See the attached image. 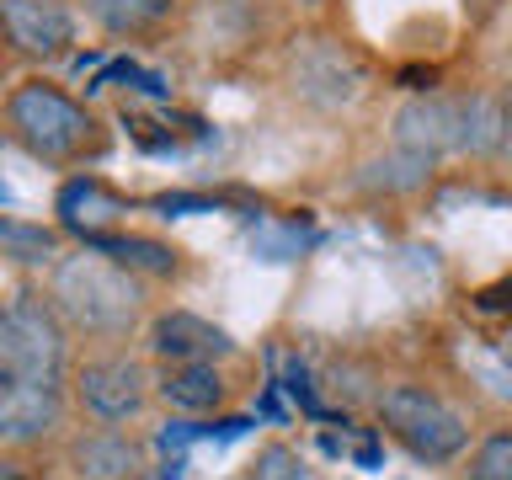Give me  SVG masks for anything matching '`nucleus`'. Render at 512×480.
Returning <instances> with one entry per match:
<instances>
[{
  "instance_id": "10",
  "label": "nucleus",
  "mask_w": 512,
  "mask_h": 480,
  "mask_svg": "<svg viewBox=\"0 0 512 480\" xmlns=\"http://www.w3.org/2000/svg\"><path fill=\"white\" fill-rule=\"evenodd\" d=\"M160 395L182 411H214L224 400V379L214 363H166L160 374Z\"/></svg>"
},
{
  "instance_id": "15",
  "label": "nucleus",
  "mask_w": 512,
  "mask_h": 480,
  "mask_svg": "<svg viewBox=\"0 0 512 480\" xmlns=\"http://www.w3.org/2000/svg\"><path fill=\"white\" fill-rule=\"evenodd\" d=\"M0 251L16 256V262H43V256L54 251V235H48V230H32V224L0 219Z\"/></svg>"
},
{
  "instance_id": "8",
  "label": "nucleus",
  "mask_w": 512,
  "mask_h": 480,
  "mask_svg": "<svg viewBox=\"0 0 512 480\" xmlns=\"http://www.w3.org/2000/svg\"><path fill=\"white\" fill-rule=\"evenodd\" d=\"M0 27L32 59H54L75 38V22L64 11V0H0Z\"/></svg>"
},
{
  "instance_id": "14",
  "label": "nucleus",
  "mask_w": 512,
  "mask_h": 480,
  "mask_svg": "<svg viewBox=\"0 0 512 480\" xmlns=\"http://www.w3.org/2000/svg\"><path fill=\"white\" fill-rule=\"evenodd\" d=\"M80 470L86 475H128L134 470V448L118 438H91V443H80Z\"/></svg>"
},
{
  "instance_id": "13",
  "label": "nucleus",
  "mask_w": 512,
  "mask_h": 480,
  "mask_svg": "<svg viewBox=\"0 0 512 480\" xmlns=\"http://www.w3.org/2000/svg\"><path fill=\"white\" fill-rule=\"evenodd\" d=\"M80 208H91V214L80 219V230H91V235H96V224H107V219H118V214H123V203H118V198H107L102 182H70V187H64L59 214H64V219H75Z\"/></svg>"
},
{
  "instance_id": "7",
  "label": "nucleus",
  "mask_w": 512,
  "mask_h": 480,
  "mask_svg": "<svg viewBox=\"0 0 512 480\" xmlns=\"http://www.w3.org/2000/svg\"><path fill=\"white\" fill-rule=\"evenodd\" d=\"M395 144L411 155H443V150H459L464 144V96H416V102L395 118Z\"/></svg>"
},
{
  "instance_id": "2",
  "label": "nucleus",
  "mask_w": 512,
  "mask_h": 480,
  "mask_svg": "<svg viewBox=\"0 0 512 480\" xmlns=\"http://www.w3.org/2000/svg\"><path fill=\"white\" fill-rule=\"evenodd\" d=\"M64 326L54 315V304L43 299H11L0 310V379H38V384H64Z\"/></svg>"
},
{
  "instance_id": "18",
  "label": "nucleus",
  "mask_w": 512,
  "mask_h": 480,
  "mask_svg": "<svg viewBox=\"0 0 512 480\" xmlns=\"http://www.w3.org/2000/svg\"><path fill=\"white\" fill-rule=\"evenodd\" d=\"M0 480H22V475H16V470H11V464H0Z\"/></svg>"
},
{
  "instance_id": "6",
  "label": "nucleus",
  "mask_w": 512,
  "mask_h": 480,
  "mask_svg": "<svg viewBox=\"0 0 512 480\" xmlns=\"http://www.w3.org/2000/svg\"><path fill=\"white\" fill-rule=\"evenodd\" d=\"M64 416L59 384L0 379V443H43Z\"/></svg>"
},
{
  "instance_id": "12",
  "label": "nucleus",
  "mask_w": 512,
  "mask_h": 480,
  "mask_svg": "<svg viewBox=\"0 0 512 480\" xmlns=\"http://www.w3.org/2000/svg\"><path fill=\"white\" fill-rule=\"evenodd\" d=\"M102 256H118L123 267H144V272H176V251L171 246H155V240H139V235H91Z\"/></svg>"
},
{
  "instance_id": "16",
  "label": "nucleus",
  "mask_w": 512,
  "mask_h": 480,
  "mask_svg": "<svg viewBox=\"0 0 512 480\" xmlns=\"http://www.w3.org/2000/svg\"><path fill=\"white\" fill-rule=\"evenodd\" d=\"M470 480H512V438L496 432V438L480 443V454L470 464Z\"/></svg>"
},
{
  "instance_id": "9",
  "label": "nucleus",
  "mask_w": 512,
  "mask_h": 480,
  "mask_svg": "<svg viewBox=\"0 0 512 480\" xmlns=\"http://www.w3.org/2000/svg\"><path fill=\"white\" fill-rule=\"evenodd\" d=\"M155 352L166 363H214L230 352V336L219 326H208V320L176 310V315H160L155 320Z\"/></svg>"
},
{
  "instance_id": "5",
  "label": "nucleus",
  "mask_w": 512,
  "mask_h": 480,
  "mask_svg": "<svg viewBox=\"0 0 512 480\" xmlns=\"http://www.w3.org/2000/svg\"><path fill=\"white\" fill-rule=\"evenodd\" d=\"M144 395H150V374L134 358H96L80 368V400L96 422H128Z\"/></svg>"
},
{
  "instance_id": "17",
  "label": "nucleus",
  "mask_w": 512,
  "mask_h": 480,
  "mask_svg": "<svg viewBox=\"0 0 512 480\" xmlns=\"http://www.w3.org/2000/svg\"><path fill=\"white\" fill-rule=\"evenodd\" d=\"M294 475H299V459L283 454V448H272V454L262 459V475L256 480H294Z\"/></svg>"
},
{
  "instance_id": "4",
  "label": "nucleus",
  "mask_w": 512,
  "mask_h": 480,
  "mask_svg": "<svg viewBox=\"0 0 512 480\" xmlns=\"http://www.w3.org/2000/svg\"><path fill=\"white\" fill-rule=\"evenodd\" d=\"M6 123H11V134L22 139L32 155H43V160H70V155L86 150V139H91L86 107L70 102V96L54 91V86H22V91H11Z\"/></svg>"
},
{
  "instance_id": "11",
  "label": "nucleus",
  "mask_w": 512,
  "mask_h": 480,
  "mask_svg": "<svg viewBox=\"0 0 512 480\" xmlns=\"http://www.w3.org/2000/svg\"><path fill=\"white\" fill-rule=\"evenodd\" d=\"M176 0H86V11L118 38H134V32H150L171 16Z\"/></svg>"
},
{
  "instance_id": "1",
  "label": "nucleus",
  "mask_w": 512,
  "mask_h": 480,
  "mask_svg": "<svg viewBox=\"0 0 512 480\" xmlns=\"http://www.w3.org/2000/svg\"><path fill=\"white\" fill-rule=\"evenodd\" d=\"M54 315L91 336H118L139 320V283L123 262H112L102 251L64 256L54 267Z\"/></svg>"
},
{
  "instance_id": "19",
  "label": "nucleus",
  "mask_w": 512,
  "mask_h": 480,
  "mask_svg": "<svg viewBox=\"0 0 512 480\" xmlns=\"http://www.w3.org/2000/svg\"><path fill=\"white\" fill-rule=\"evenodd\" d=\"M299 6H320V0H299Z\"/></svg>"
},
{
  "instance_id": "3",
  "label": "nucleus",
  "mask_w": 512,
  "mask_h": 480,
  "mask_svg": "<svg viewBox=\"0 0 512 480\" xmlns=\"http://www.w3.org/2000/svg\"><path fill=\"white\" fill-rule=\"evenodd\" d=\"M379 416H384V427H390V438H400L427 464L454 459L459 448L470 443V427L459 422V411L448 406V400H438L432 390H422V384H395V390H384Z\"/></svg>"
}]
</instances>
